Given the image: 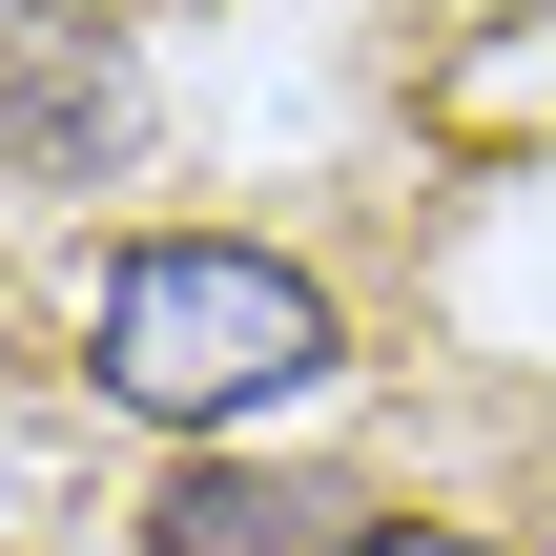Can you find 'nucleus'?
Listing matches in <instances>:
<instances>
[{"label": "nucleus", "mask_w": 556, "mask_h": 556, "mask_svg": "<svg viewBox=\"0 0 556 556\" xmlns=\"http://www.w3.org/2000/svg\"><path fill=\"white\" fill-rule=\"evenodd\" d=\"M309 371H351V330H330V289H309L289 248H248V227H144V248H103V289H83V392L144 413V433H227V413L309 392Z\"/></svg>", "instance_id": "1"}, {"label": "nucleus", "mask_w": 556, "mask_h": 556, "mask_svg": "<svg viewBox=\"0 0 556 556\" xmlns=\"http://www.w3.org/2000/svg\"><path fill=\"white\" fill-rule=\"evenodd\" d=\"M144 556H371V495L351 475H289V454H165Z\"/></svg>", "instance_id": "2"}, {"label": "nucleus", "mask_w": 556, "mask_h": 556, "mask_svg": "<svg viewBox=\"0 0 556 556\" xmlns=\"http://www.w3.org/2000/svg\"><path fill=\"white\" fill-rule=\"evenodd\" d=\"M0 144H21L41 186H103V165L144 144V83H124V41H0Z\"/></svg>", "instance_id": "3"}, {"label": "nucleus", "mask_w": 556, "mask_h": 556, "mask_svg": "<svg viewBox=\"0 0 556 556\" xmlns=\"http://www.w3.org/2000/svg\"><path fill=\"white\" fill-rule=\"evenodd\" d=\"M371 556H516V536H475V516H371Z\"/></svg>", "instance_id": "4"}]
</instances>
